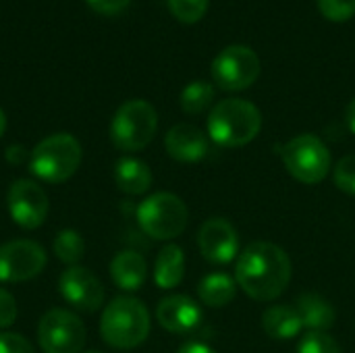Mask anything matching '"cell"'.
<instances>
[{"instance_id": "cell-7", "label": "cell", "mask_w": 355, "mask_h": 353, "mask_svg": "<svg viewBox=\"0 0 355 353\" xmlns=\"http://www.w3.org/2000/svg\"><path fill=\"white\" fill-rule=\"evenodd\" d=\"M287 173L306 185L320 183L331 171V152L327 144L314 133L295 135L281 152Z\"/></svg>"}, {"instance_id": "cell-29", "label": "cell", "mask_w": 355, "mask_h": 353, "mask_svg": "<svg viewBox=\"0 0 355 353\" xmlns=\"http://www.w3.org/2000/svg\"><path fill=\"white\" fill-rule=\"evenodd\" d=\"M17 318V304H15V298L0 289V329H6L15 322Z\"/></svg>"}, {"instance_id": "cell-34", "label": "cell", "mask_w": 355, "mask_h": 353, "mask_svg": "<svg viewBox=\"0 0 355 353\" xmlns=\"http://www.w3.org/2000/svg\"><path fill=\"white\" fill-rule=\"evenodd\" d=\"M4 129H6V114H4V110L0 108V137L4 135Z\"/></svg>"}, {"instance_id": "cell-12", "label": "cell", "mask_w": 355, "mask_h": 353, "mask_svg": "<svg viewBox=\"0 0 355 353\" xmlns=\"http://www.w3.org/2000/svg\"><path fill=\"white\" fill-rule=\"evenodd\" d=\"M198 246L210 264H229L239 254V235L227 218L214 216L200 227Z\"/></svg>"}, {"instance_id": "cell-24", "label": "cell", "mask_w": 355, "mask_h": 353, "mask_svg": "<svg viewBox=\"0 0 355 353\" xmlns=\"http://www.w3.org/2000/svg\"><path fill=\"white\" fill-rule=\"evenodd\" d=\"M171 12L181 23H196L208 10V0H168Z\"/></svg>"}, {"instance_id": "cell-3", "label": "cell", "mask_w": 355, "mask_h": 353, "mask_svg": "<svg viewBox=\"0 0 355 353\" xmlns=\"http://www.w3.org/2000/svg\"><path fill=\"white\" fill-rule=\"evenodd\" d=\"M100 333L114 350H133L141 345L150 333L148 308L135 298L112 300L102 312Z\"/></svg>"}, {"instance_id": "cell-33", "label": "cell", "mask_w": 355, "mask_h": 353, "mask_svg": "<svg viewBox=\"0 0 355 353\" xmlns=\"http://www.w3.org/2000/svg\"><path fill=\"white\" fill-rule=\"evenodd\" d=\"M345 121H347L349 131L355 135V98L349 102V106H347V110H345Z\"/></svg>"}, {"instance_id": "cell-8", "label": "cell", "mask_w": 355, "mask_h": 353, "mask_svg": "<svg viewBox=\"0 0 355 353\" xmlns=\"http://www.w3.org/2000/svg\"><path fill=\"white\" fill-rule=\"evenodd\" d=\"M260 77L258 54L241 44L227 46L212 60V79L225 92L248 89Z\"/></svg>"}, {"instance_id": "cell-13", "label": "cell", "mask_w": 355, "mask_h": 353, "mask_svg": "<svg viewBox=\"0 0 355 353\" xmlns=\"http://www.w3.org/2000/svg\"><path fill=\"white\" fill-rule=\"evenodd\" d=\"M58 291L73 308L83 312H96L104 302L102 283L81 266H71L60 275Z\"/></svg>"}, {"instance_id": "cell-27", "label": "cell", "mask_w": 355, "mask_h": 353, "mask_svg": "<svg viewBox=\"0 0 355 353\" xmlns=\"http://www.w3.org/2000/svg\"><path fill=\"white\" fill-rule=\"evenodd\" d=\"M318 8L331 21H347L355 15V0H318Z\"/></svg>"}, {"instance_id": "cell-28", "label": "cell", "mask_w": 355, "mask_h": 353, "mask_svg": "<svg viewBox=\"0 0 355 353\" xmlns=\"http://www.w3.org/2000/svg\"><path fill=\"white\" fill-rule=\"evenodd\" d=\"M0 353H33L31 343L17 333H0Z\"/></svg>"}, {"instance_id": "cell-14", "label": "cell", "mask_w": 355, "mask_h": 353, "mask_svg": "<svg viewBox=\"0 0 355 353\" xmlns=\"http://www.w3.org/2000/svg\"><path fill=\"white\" fill-rule=\"evenodd\" d=\"M156 318L164 331H168L173 335H187L200 325L202 310L187 295H171L158 304Z\"/></svg>"}, {"instance_id": "cell-6", "label": "cell", "mask_w": 355, "mask_h": 353, "mask_svg": "<svg viewBox=\"0 0 355 353\" xmlns=\"http://www.w3.org/2000/svg\"><path fill=\"white\" fill-rule=\"evenodd\" d=\"M187 206L175 193H154L137 206V223L146 235L158 241L179 237L187 227Z\"/></svg>"}, {"instance_id": "cell-18", "label": "cell", "mask_w": 355, "mask_h": 353, "mask_svg": "<svg viewBox=\"0 0 355 353\" xmlns=\"http://www.w3.org/2000/svg\"><path fill=\"white\" fill-rule=\"evenodd\" d=\"M295 310L304 322V327H308L310 331H318V333H327L335 320H337V312L335 308L316 293H304L297 298Z\"/></svg>"}, {"instance_id": "cell-19", "label": "cell", "mask_w": 355, "mask_h": 353, "mask_svg": "<svg viewBox=\"0 0 355 353\" xmlns=\"http://www.w3.org/2000/svg\"><path fill=\"white\" fill-rule=\"evenodd\" d=\"M185 277V254L179 246L168 243L158 252L154 264V281L160 289H173L181 285Z\"/></svg>"}, {"instance_id": "cell-23", "label": "cell", "mask_w": 355, "mask_h": 353, "mask_svg": "<svg viewBox=\"0 0 355 353\" xmlns=\"http://www.w3.org/2000/svg\"><path fill=\"white\" fill-rule=\"evenodd\" d=\"M214 100V87L212 83L206 81H193L189 85H185V89L181 92V108L187 114H200L204 112Z\"/></svg>"}, {"instance_id": "cell-26", "label": "cell", "mask_w": 355, "mask_h": 353, "mask_svg": "<svg viewBox=\"0 0 355 353\" xmlns=\"http://www.w3.org/2000/svg\"><path fill=\"white\" fill-rule=\"evenodd\" d=\"M333 179L341 191L355 196V154H347L337 162L333 171Z\"/></svg>"}, {"instance_id": "cell-15", "label": "cell", "mask_w": 355, "mask_h": 353, "mask_svg": "<svg viewBox=\"0 0 355 353\" xmlns=\"http://www.w3.org/2000/svg\"><path fill=\"white\" fill-rule=\"evenodd\" d=\"M164 148L171 158L179 162H198L208 154V137L202 129L189 123H179L168 129Z\"/></svg>"}, {"instance_id": "cell-1", "label": "cell", "mask_w": 355, "mask_h": 353, "mask_svg": "<svg viewBox=\"0 0 355 353\" xmlns=\"http://www.w3.org/2000/svg\"><path fill=\"white\" fill-rule=\"evenodd\" d=\"M293 268L287 252L270 241L250 243L237 258L235 281L256 302L281 298L291 281Z\"/></svg>"}, {"instance_id": "cell-20", "label": "cell", "mask_w": 355, "mask_h": 353, "mask_svg": "<svg viewBox=\"0 0 355 353\" xmlns=\"http://www.w3.org/2000/svg\"><path fill=\"white\" fill-rule=\"evenodd\" d=\"M262 327L268 337L287 341L302 333L304 322H302L295 306H272L262 314Z\"/></svg>"}, {"instance_id": "cell-10", "label": "cell", "mask_w": 355, "mask_h": 353, "mask_svg": "<svg viewBox=\"0 0 355 353\" xmlns=\"http://www.w3.org/2000/svg\"><path fill=\"white\" fill-rule=\"evenodd\" d=\"M46 252L29 239L8 241L0 246V283H23L42 273Z\"/></svg>"}, {"instance_id": "cell-17", "label": "cell", "mask_w": 355, "mask_h": 353, "mask_svg": "<svg viewBox=\"0 0 355 353\" xmlns=\"http://www.w3.org/2000/svg\"><path fill=\"white\" fill-rule=\"evenodd\" d=\"M114 183L127 196H141L152 187V171L139 158H121L114 166Z\"/></svg>"}, {"instance_id": "cell-32", "label": "cell", "mask_w": 355, "mask_h": 353, "mask_svg": "<svg viewBox=\"0 0 355 353\" xmlns=\"http://www.w3.org/2000/svg\"><path fill=\"white\" fill-rule=\"evenodd\" d=\"M177 353H216L212 347L204 345V343H185Z\"/></svg>"}, {"instance_id": "cell-31", "label": "cell", "mask_w": 355, "mask_h": 353, "mask_svg": "<svg viewBox=\"0 0 355 353\" xmlns=\"http://www.w3.org/2000/svg\"><path fill=\"white\" fill-rule=\"evenodd\" d=\"M6 158H8L10 162H15V164H21V162L27 158V152H25L23 146H10V148L6 150Z\"/></svg>"}, {"instance_id": "cell-21", "label": "cell", "mask_w": 355, "mask_h": 353, "mask_svg": "<svg viewBox=\"0 0 355 353\" xmlns=\"http://www.w3.org/2000/svg\"><path fill=\"white\" fill-rule=\"evenodd\" d=\"M200 302L208 308H225L237 295V281L225 273H212L200 281Z\"/></svg>"}, {"instance_id": "cell-35", "label": "cell", "mask_w": 355, "mask_h": 353, "mask_svg": "<svg viewBox=\"0 0 355 353\" xmlns=\"http://www.w3.org/2000/svg\"><path fill=\"white\" fill-rule=\"evenodd\" d=\"M87 353H100V352H87Z\"/></svg>"}, {"instance_id": "cell-11", "label": "cell", "mask_w": 355, "mask_h": 353, "mask_svg": "<svg viewBox=\"0 0 355 353\" xmlns=\"http://www.w3.org/2000/svg\"><path fill=\"white\" fill-rule=\"evenodd\" d=\"M10 218L23 229H37L48 214V196L31 179H19L6 196Z\"/></svg>"}, {"instance_id": "cell-2", "label": "cell", "mask_w": 355, "mask_h": 353, "mask_svg": "<svg viewBox=\"0 0 355 353\" xmlns=\"http://www.w3.org/2000/svg\"><path fill=\"white\" fill-rule=\"evenodd\" d=\"M262 114L256 104L239 98L218 102L208 114V135L223 148H241L258 137Z\"/></svg>"}, {"instance_id": "cell-30", "label": "cell", "mask_w": 355, "mask_h": 353, "mask_svg": "<svg viewBox=\"0 0 355 353\" xmlns=\"http://www.w3.org/2000/svg\"><path fill=\"white\" fill-rule=\"evenodd\" d=\"M85 2L100 15H119L131 4V0H85Z\"/></svg>"}, {"instance_id": "cell-4", "label": "cell", "mask_w": 355, "mask_h": 353, "mask_svg": "<svg viewBox=\"0 0 355 353\" xmlns=\"http://www.w3.org/2000/svg\"><path fill=\"white\" fill-rule=\"evenodd\" d=\"M81 164V144L71 133H54L42 139L31 156V173L46 183H62L75 175Z\"/></svg>"}, {"instance_id": "cell-5", "label": "cell", "mask_w": 355, "mask_h": 353, "mask_svg": "<svg viewBox=\"0 0 355 353\" xmlns=\"http://www.w3.org/2000/svg\"><path fill=\"white\" fill-rule=\"evenodd\" d=\"M158 129L156 108L146 100H129L119 106L110 123V139L123 152L144 150Z\"/></svg>"}, {"instance_id": "cell-16", "label": "cell", "mask_w": 355, "mask_h": 353, "mask_svg": "<svg viewBox=\"0 0 355 353\" xmlns=\"http://www.w3.org/2000/svg\"><path fill=\"white\" fill-rule=\"evenodd\" d=\"M148 275V266L141 254L125 250L110 262V277L123 291H137Z\"/></svg>"}, {"instance_id": "cell-22", "label": "cell", "mask_w": 355, "mask_h": 353, "mask_svg": "<svg viewBox=\"0 0 355 353\" xmlns=\"http://www.w3.org/2000/svg\"><path fill=\"white\" fill-rule=\"evenodd\" d=\"M52 250H54V254H56V258L60 262H64L69 266H77V262L83 258L85 243H83V239H81V235L77 231L64 229L54 237Z\"/></svg>"}, {"instance_id": "cell-9", "label": "cell", "mask_w": 355, "mask_h": 353, "mask_svg": "<svg viewBox=\"0 0 355 353\" xmlns=\"http://www.w3.org/2000/svg\"><path fill=\"white\" fill-rule=\"evenodd\" d=\"M37 341L44 353H81L85 345V327L73 312L54 308L42 316Z\"/></svg>"}, {"instance_id": "cell-25", "label": "cell", "mask_w": 355, "mask_h": 353, "mask_svg": "<svg viewBox=\"0 0 355 353\" xmlns=\"http://www.w3.org/2000/svg\"><path fill=\"white\" fill-rule=\"evenodd\" d=\"M297 353H341V347L331 335L310 331L308 335L302 337L297 345Z\"/></svg>"}]
</instances>
